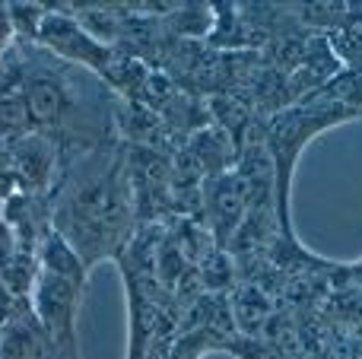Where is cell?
<instances>
[{
	"label": "cell",
	"instance_id": "6da1fadb",
	"mask_svg": "<svg viewBox=\"0 0 362 359\" xmlns=\"http://www.w3.org/2000/svg\"><path fill=\"white\" fill-rule=\"evenodd\" d=\"M57 153L51 229L93 271L105 258H121L137 226L124 146H57Z\"/></svg>",
	"mask_w": 362,
	"mask_h": 359
},
{
	"label": "cell",
	"instance_id": "7a4b0ae2",
	"mask_svg": "<svg viewBox=\"0 0 362 359\" xmlns=\"http://www.w3.org/2000/svg\"><path fill=\"white\" fill-rule=\"evenodd\" d=\"M86 277L38 271L35 277V322L42 324L57 359H80L76 343V312L83 302Z\"/></svg>",
	"mask_w": 362,
	"mask_h": 359
},
{
	"label": "cell",
	"instance_id": "3957f363",
	"mask_svg": "<svg viewBox=\"0 0 362 359\" xmlns=\"http://www.w3.org/2000/svg\"><path fill=\"white\" fill-rule=\"evenodd\" d=\"M38 45H42L48 54H57V61L70 64V67H83L93 76L105 73L108 61H112V48L102 42H95L80 23L76 16L67 10V4H51L45 6V19L38 25Z\"/></svg>",
	"mask_w": 362,
	"mask_h": 359
},
{
	"label": "cell",
	"instance_id": "277c9868",
	"mask_svg": "<svg viewBox=\"0 0 362 359\" xmlns=\"http://www.w3.org/2000/svg\"><path fill=\"white\" fill-rule=\"evenodd\" d=\"M204 226L213 235V245L229 252L232 235L238 233V226L248 216V194H245V184L235 172H223L216 178H206L204 182Z\"/></svg>",
	"mask_w": 362,
	"mask_h": 359
},
{
	"label": "cell",
	"instance_id": "5b68a950",
	"mask_svg": "<svg viewBox=\"0 0 362 359\" xmlns=\"http://www.w3.org/2000/svg\"><path fill=\"white\" fill-rule=\"evenodd\" d=\"M299 102H315V105H327V108H340L346 112L353 121L362 118V73L344 67L331 83H325L321 89H315L312 95Z\"/></svg>",
	"mask_w": 362,
	"mask_h": 359
},
{
	"label": "cell",
	"instance_id": "8992f818",
	"mask_svg": "<svg viewBox=\"0 0 362 359\" xmlns=\"http://www.w3.org/2000/svg\"><path fill=\"white\" fill-rule=\"evenodd\" d=\"M229 309L235 312L232 322L245 331V337L264 334V328H267L270 318H274V305H270L267 293L255 283H242V290L235 293V299L229 302Z\"/></svg>",
	"mask_w": 362,
	"mask_h": 359
},
{
	"label": "cell",
	"instance_id": "52a82bcc",
	"mask_svg": "<svg viewBox=\"0 0 362 359\" xmlns=\"http://www.w3.org/2000/svg\"><path fill=\"white\" fill-rule=\"evenodd\" d=\"M6 6H10L13 32H16L19 38L35 42L38 25H42V19H45V4H6Z\"/></svg>",
	"mask_w": 362,
	"mask_h": 359
},
{
	"label": "cell",
	"instance_id": "ba28073f",
	"mask_svg": "<svg viewBox=\"0 0 362 359\" xmlns=\"http://www.w3.org/2000/svg\"><path fill=\"white\" fill-rule=\"evenodd\" d=\"M13 35V23H10V6L0 4V48H6V42H10Z\"/></svg>",
	"mask_w": 362,
	"mask_h": 359
},
{
	"label": "cell",
	"instance_id": "9c48e42d",
	"mask_svg": "<svg viewBox=\"0 0 362 359\" xmlns=\"http://www.w3.org/2000/svg\"><path fill=\"white\" fill-rule=\"evenodd\" d=\"M346 67L350 70H356V73H362V54H356L353 61H346Z\"/></svg>",
	"mask_w": 362,
	"mask_h": 359
}]
</instances>
